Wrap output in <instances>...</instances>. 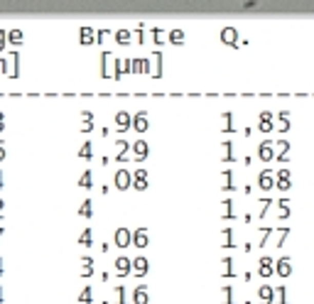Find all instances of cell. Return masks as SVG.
Returning a JSON list of instances; mask_svg holds the SVG:
<instances>
[{
	"label": "cell",
	"mask_w": 314,
	"mask_h": 304,
	"mask_svg": "<svg viewBox=\"0 0 314 304\" xmlns=\"http://www.w3.org/2000/svg\"><path fill=\"white\" fill-rule=\"evenodd\" d=\"M256 128H258V133H263V135L272 133V130H275V113L272 111H260L258 120H256Z\"/></svg>",
	"instance_id": "cell-1"
},
{
	"label": "cell",
	"mask_w": 314,
	"mask_h": 304,
	"mask_svg": "<svg viewBox=\"0 0 314 304\" xmlns=\"http://www.w3.org/2000/svg\"><path fill=\"white\" fill-rule=\"evenodd\" d=\"M219 39H221L226 47H238L241 45V32L235 30L233 25H224L221 32H219Z\"/></svg>",
	"instance_id": "cell-2"
},
{
	"label": "cell",
	"mask_w": 314,
	"mask_h": 304,
	"mask_svg": "<svg viewBox=\"0 0 314 304\" xmlns=\"http://www.w3.org/2000/svg\"><path fill=\"white\" fill-rule=\"evenodd\" d=\"M258 189L260 192H270V189H275V169H270V167H265V169H260L258 172Z\"/></svg>",
	"instance_id": "cell-3"
},
{
	"label": "cell",
	"mask_w": 314,
	"mask_h": 304,
	"mask_svg": "<svg viewBox=\"0 0 314 304\" xmlns=\"http://www.w3.org/2000/svg\"><path fill=\"white\" fill-rule=\"evenodd\" d=\"M275 189L278 192H290L292 189V172L287 167H282V169H278L275 172Z\"/></svg>",
	"instance_id": "cell-4"
},
{
	"label": "cell",
	"mask_w": 314,
	"mask_h": 304,
	"mask_svg": "<svg viewBox=\"0 0 314 304\" xmlns=\"http://www.w3.org/2000/svg\"><path fill=\"white\" fill-rule=\"evenodd\" d=\"M275 272H278V277H292L295 262H292L290 255H280V258L275 260Z\"/></svg>",
	"instance_id": "cell-5"
},
{
	"label": "cell",
	"mask_w": 314,
	"mask_h": 304,
	"mask_svg": "<svg viewBox=\"0 0 314 304\" xmlns=\"http://www.w3.org/2000/svg\"><path fill=\"white\" fill-rule=\"evenodd\" d=\"M256 152H258L260 162H272V159H275V143H272V140H260V145Z\"/></svg>",
	"instance_id": "cell-6"
},
{
	"label": "cell",
	"mask_w": 314,
	"mask_h": 304,
	"mask_svg": "<svg viewBox=\"0 0 314 304\" xmlns=\"http://www.w3.org/2000/svg\"><path fill=\"white\" fill-rule=\"evenodd\" d=\"M272 275H275V258L272 255L258 258V277H272Z\"/></svg>",
	"instance_id": "cell-7"
},
{
	"label": "cell",
	"mask_w": 314,
	"mask_h": 304,
	"mask_svg": "<svg viewBox=\"0 0 314 304\" xmlns=\"http://www.w3.org/2000/svg\"><path fill=\"white\" fill-rule=\"evenodd\" d=\"M219 189H221V192H235V189H238L233 169H224V172H221V184H219Z\"/></svg>",
	"instance_id": "cell-8"
},
{
	"label": "cell",
	"mask_w": 314,
	"mask_h": 304,
	"mask_svg": "<svg viewBox=\"0 0 314 304\" xmlns=\"http://www.w3.org/2000/svg\"><path fill=\"white\" fill-rule=\"evenodd\" d=\"M130 187H135L138 192H145L147 189V169H135L133 174H130Z\"/></svg>",
	"instance_id": "cell-9"
},
{
	"label": "cell",
	"mask_w": 314,
	"mask_h": 304,
	"mask_svg": "<svg viewBox=\"0 0 314 304\" xmlns=\"http://www.w3.org/2000/svg\"><path fill=\"white\" fill-rule=\"evenodd\" d=\"M272 299H275V292H272V285H260L258 292H256V302L258 304H272Z\"/></svg>",
	"instance_id": "cell-10"
},
{
	"label": "cell",
	"mask_w": 314,
	"mask_h": 304,
	"mask_svg": "<svg viewBox=\"0 0 314 304\" xmlns=\"http://www.w3.org/2000/svg\"><path fill=\"white\" fill-rule=\"evenodd\" d=\"M275 143V159L278 162H287V155H290V140H272Z\"/></svg>",
	"instance_id": "cell-11"
},
{
	"label": "cell",
	"mask_w": 314,
	"mask_h": 304,
	"mask_svg": "<svg viewBox=\"0 0 314 304\" xmlns=\"http://www.w3.org/2000/svg\"><path fill=\"white\" fill-rule=\"evenodd\" d=\"M130 128H135L138 133H145L147 128H150V123H147V111H140V113H135V115H130Z\"/></svg>",
	"instance_id": "cell-12"
},
{
	"label": "cell",
	"mask_w": 314,
	"mask_h": 304,
	"mask_svg": "<svg viewBox=\"0 0 314 304\" xmlns=\"http://www.w3.org/2000/svg\"><path fill=\"white\" fill-rule=\"evenodd\" d=\"M292 128V120H290V111H280L275 115V130L278 133H287Z\"/></svg>",
	"instance_id": "cell-13"
},
{
	"label": "cell",
	"mask_w": 314,
	"mask_h": 304,
	"mask_svg": "<svg viewBox=\"0 0 314 304\" xmlns=\"http://www.w3.org/2000/svg\"><path fill=\"white\" fill-rule=\"evenodd\" d=\"M219 246L226 250H231L235 248V231L231 228V226H226L224 231H221V240H219Z\"/></svg>",
	"instance_id": "cell-14"
},
{
	"label": "cell",
	"mask_w": 314,
	"mask_h": 304,
	"mask_svg": "<svg viewBox=\"0 0 314 304\" xmlns=\"http://www.w3.org/2000/svg\"><path fill=\"white\" fill-rule=\"evenodd\" d=\"M165 37H167L169 45H174V47H182V45H184V39H187V34H184V30H182V27H172V30H167V32H165Z\"/></svg>",
	"instance_id": "cell-15"
},
{
	"label": "cell",
	"mask_w": 314,
	"mask_h": 304,
	"mask_svg": "<svg viewBox=\"0 0 314 304\" xmlns=\"http://www.w3.org/2000/svg\"><path fill=\"white\" fill-rule=\"evenodd\" d=\"M130 243L138 246V248H147L150 238H147V228H138L135 233H130Z\"/></svg>",
	"instance_id": "cell-16"
},
{
	"label": "cell",
	"mask_w": 314,
	"mask_h": 304,
	"mask_svg": "<svg viewBox=\"0 0 314 304\" xmlns=\"http://www.w3.org/2000/svg\"><path fill=\"white\" fill-rule=\"evenodd\" d=\"M278 218H280V221H287V218H292L290 199H285V196H280V199H278Z\"/></svg>",
	"instance_id": "cell-17"
},
{
	"label": "cell",
	"mask_w": 314,
	"mask_h": 304,
	"mask_svg": "<svg viewBox=\"0 0 314 304\" xmlns=\"http://www.w3.org/2000/svg\"><path fill=\"white\" fill-rule=\"evenodd\" d=\"M150 74H152L155 79L162 76V52H160V49H155V54L150 59Z\"/></svg>",
	"instance_id": "cell-18"
},
{
	"label": "cell",
	"mask_w": 314,
	"mask_h": 304,
	"mask_svg": "<svg viewBox=\"0 0 314 304\" xmlns=\"http://www.w3.org/2000/svg\"><path fill=\"white\" fill-rule=\"evenodd\" d=\"M147 268H150V265H147V258H143V255H138V258L130 260V270L138 272V277H145Z\"/></svg>",
	"instance_id": "cell-19"
},
{
	"label": "cell",
	"mask_w": 314,
	"mask_h": 304,
	"mask_svg": "<svg viewBox=\"0 0 314 304\" xmlns=\"http://www.w3.org/2000/svg\"><path fill=\"white\" fill-rule=\"evenodd\" d=\"M221 159H224V162H235L233 140H221Z\"/></svg>",
	"instance_id": "cell-20"
},
{
	"label": "cell",
	"mask_w": 314,
	"mask_h": 304,
	"mask_svg": "<svg viewBox=\"0 0 314 304\" xmlns=\"http://www.w3.org/2000/svg\"><path fill=\"white\" fill-rule=\"evenodd\" d=\"M235 115L231 111H224L221 113V120H224V123H221V133H235V120H233Z\"/></svg>",
	"instance_id": "cell-21"
},
{
	"label": "cell",
	"mask_w": 314,
	"mask_h": 304,
	"mask_svg": "<svg viewBox=\"0 0 314 304\" xmlns=\"http://www.w3.org/2000/svg\"><path fill=\"white\" fill-rule=\"evenodd\" d=\"M115 128H118V133H125V130H130V113L118 111V115H115Z\"/></svg>",
	"instance_id": "cell-22"
},
{
	"label": "cell",
	"mask_w": 314,
	"mask_h": 304,
	"mask_svg": "<svg viewBox=\"0 0 314 304\" xmlns=\"http://www.w3.org/2000/svg\"><path fill=\"white\" fill-rule=\"evenodd\" d=\"M130 71L133 74H147L150 71V59H130Z\"/></svg>",
	"instance_id": "cell-23"
},
{
	"label": "cell",
	"mask_w": 314,
	"mask_h": 304,
	"mask_svg": "<svg viewBox=\"0 0 314 304\" xmlns=\"http://www.w3.org/2000/svg\"><path fill=\"white\" fill-rule=\"evenodd\" d=\"M150 297H147V285H138L133 290V304H147Z\"/></svg>",
	"instance_id": "cell-24"
},
{
	"label": "cell",
	"mask_w": 314,
	"mask_h": 304,
	"mask_svg": "<svg viewBox=\"0 0 314 304\" xmlns=\"http://www.w3.org/2000/svg\"><path fill=\"white\" fill-rule=\"evenodd\" d=\"M115 246L118 248H128L130 246V231L128 228H118L115 231Z\"/></svg>",
	"instance_id": "cell-25"
},
{
	"label": "cell",
	"mask_w": 314,
	"mask_h": 304,
	"mask_svg": "<svg viewBox=\"0 0 314 304\" xmlns=\"http://www.w3.org/2000/svg\"><path fill=\"white\" fill-rule=\"evenodd\" d=\"M147 152H150V147H147L145 140H135V143H133V155H135V159H145Z\"/></svg>",
	"instance_id": "cell-26"
},
{
	"label": "cell",
	"mask_w": 314,
	"mask_h": 304,
	"mask_svg": "<svg viewBox=\"0 0 314 304\" xmlns=\"http://www.w3.org/2000/svg\"><path fill=\"white\" fill-rule=\"evenodd\" d=\"M221 277H235L233 258H231V255H224V258H221Z\"/></svg>",
	"instance_id": "cell-27"
},
{
	"label": "cell",
	"mask_w": 314,
	"mask_h": 304,
	"mask_svg": "<svg viewBox=\"0 0 314 304\" xmlns=\"http://www.w3.org/2000/svg\"><path fill=\"white\" fill-rule=\"evenodd\" d=\"M221 218H224V221L235 218V214H233V199H221Z\"/></svg>",
	"instance_id": "cell-28"
},
{
	"label": "cell",
	"mask_w": 314,
	"mask_h": 304,
	"mask_svg": "<svg viewBox=\"0 0 314 304\" xmlns=\"http://www.w3.org/2000/svg\"><path fill=\"white\" fill-rule=\"evenodd\" d=\"M115 187H118V189H128V187H130V172H128V169H118V174H115Z\"/></svg>",
	"instance_id": "cell-29"
},
{
	"label": "cell",
	"mask_w": 314,
	"mask_h": 304,
	"mask_svg": "<svg viewBox=\"0 0 314 304\" xmlns=\"http://www.w3.org/2000/svg\"><path fill=\"white\" fill-rule=\"evenodd\" d=\"M272 292H275V299H272V304H290V299H287V287H285V285H278V287H272Z\"/></svg>",
	"instance_id": "cell-30"
},
{
	"label": "cell",
	"mask_w": 314,
	"mask_h": 304,
	"mask_svg": "<svg viewBox=\"0 0 314 304\" xmlns=\"http://www.w3.org/2000/svg\"><path fill=\"white\" fill-rule=\"evenodd\" d=\"M221 304H235L233 285H224V287H221Z\"/></svg>",
	"instance_id": "cell-31"
},
{
	"label": "cell",
	"mask_w": 314,
	"mask_h": 304,
	"mask_svg": "<svg viewBox=\"0 0 314 304\" xmlns=\"http://www.w3.org/2000/svg\"><path fill=\"white\" fill-rule=\"evenodd\" d=\"M272 236H278L275 238V248H282V246H285V238L290 236V228H287V226H282V228H278Z\"/></svg>",
	"instance_id": "cell-32"
},
{
	"label": "cell",
	"mask_w": 314,
	"mask_h": 304,
	"mask_svg": "<svg viewBox=\"0 0 314 304\" xmlns=\"http://www.w3.org/2000/svg\"><path fill=\"white\" fill-rule=\"evenodd\" d=\"M150 39H152L157 47L165 45V30H162V27H150Z\"/></svg>",
	"instance_id": "cell-33"
},
{
	"label": "cell",
	"mask_w": 314,
	"mask_h": 304,
	"mask_svg": "<svg viewBox=\"0 0 314 304\" xmlns=\"http://www.w3.org/2000/svg\"><path fill=\"white\" fill-rule=\"evenodd\" d=\"M115 270H118V275H128L130 272V258H115Z\"/></svg>",
	"instance_id": "cell-34"
},
{
	"label": "cell",
	"mask_w": 314,
	"mask_h": 304,
	"mask_svg": "<svg viewBox=\"0 0 314 304\" xmlns=\"http://www.w3.org/2000/svg\"><path fill=\"white\" fill-rule=\"evenodd\" d=\"M272 233H275V228H260V238H258V243H256V246H258V248H265Z\"/></svg>",
	"instance_id": "cell-35"
},
{
	"label": "cell",
	"mask_w": 314,
	"mask_h": 304,
	"mask_svg": "<svg viewBox=\"0 0 314 304\" xmlns=\"http://www.w3.org/2000/svg\"><path fill=\"white\" fill-rule=\"evenodd\" d=\"M260 209H258V218H265L270 211V206H272V199H268V196H263V199H258Z\"/></svg>",
	"instance_id": "cell-36"
},
{
	"label": "cell",
	"mask_w": 314,
	"mask_h": 304,
	"mask_svg": "<svg viewBox=\"0 0 314 304\" xmlns=\"http://www.w3.org/2000/svg\"><path fill=\"white\" fill-rule=\"evenodd\" d=\"M115 42H121V45H130V32H128V30H118V32H115Z\"/></svg>",
	"instance_id": "cell-37"
},
{
	"label": "cell",
	"mask_w": 314,
	"mask_h": 304,
	"mask_svg": "<svg viewBox=\"0 0 314 304\" xmlns=\"http://www.w3.org/2000/svg\"><path fill=\"white\" fill-rule=\"evenodd\" d=\"M115 150H118V159H125V150H128V143H125V140H118Z\"/></svg>",
	"instance_id": "cell-38"
},
{
	"label": "cell",
	"mask_w": 314,
	"mask_h": 304,
	"mask_svg": "<svg viewBox=\"0 0 314 304\" xmlns=\"http://www.w3.org/2000/svg\"><path fill=\"white\" fill-rule=\"evenodd\" d=\"M115 294H118V304H128V299H125V287H123V285H118V287H115Z\"/></svg>",
	"instance_id": "cell-39"
},
{
	"label": "cell",
	"mask_w": 314,
	"mask_h": 304,
	"mask_svg": "<svg viewBox=\"0 0 314 304\" xmlns=\"http://www.w3.org/2000/svg\"><path fill=\"white\" fill-rule=\"evenodd\" d=\"M135 34H138V42H145V25L138 23V27H135Z\"/></svg>",
	"instance_id": "cell-40"
},
{
	"label": "cell",
	"mask_w": 314,
	"mask_h": 304,
	"mask_svg": "<svg viewBox=\"0 0 314 304\" xmlns=\"http://www.w3.org/2000/svg\"><path fill=\"white\" fill-rule=\"evenodd\" d=\"M81 243H84V246H89V243H91V231H84V236H81Z\"/></svg>",
	"instance_id": "cell-41"
},
{
	"label": "cell",
	"mask_w": 314,
	"mask_h": 304,
	"mask_svg": "<svg viewBox=\"0 0 314 304\" xmlns=\"http://www.w3.org/2000/svg\"><path fill=\"white\" fill-rule=\"evenodd\" d=\"M81 302H91V290H89V287L81 292Z\"/></svg>",
	"instance_id": "cell-42"
},
{
	"label": "cell",
	"mask_w": 314,
	"mask_h": 304,
	"mask_svg": "<svg viewBox=\"0 0 314 304\" xmlns=\"http://www.w3.org/2000/svg\"><path fill=\"white\" fill-rule=\"evenodd\" d=\"M81 184H84V187H91V172H86V174L81 177Z\"/></svg>",
	"instance_id": "cell-43"
},
{
	"label": "cell",
	"mask_w": 314,
	"mask_h": 304,
	"mask_svg": "<svg viewBox=\"0 0 314 304\" xmlns=\"http://www.w3.org/2000/svg\"><path fill=\"white\" fill-rule=\"evenodd\" d=\"M81 37H84V42L89 45V42H91V30H84V32H81Z\"/></svg>",
	"instance_id": "cell-44"
},
{
	"label": "cell",
	"mask_w": 314,
	"mask_h": 304,
	"mask_svg": "<svg viewBox=\"0 0 314 304\" xmlns=\"http://www.w3.org/2000/svg\"><path fill=\"white\" fill-rule=\"evenodd\" d=\"M81 155H84V157H89V155H91V145H84V150H81Z\"/></svg>",
	"instance_id": "cell-45"
},
{
	"label": "cell",
	"mask_w": 314,
	"mask_h": 304,
	"mask_svg": "<svg viewBox=\"0 0 314 304\" xmlns=\"http://www.w3.org/2000/svg\"><path fill=\"white\" fill-rule=\"evenodd\" d=\"M243 280H246V282H250V280H253V272H250V270H248V272H243Z\"/></svg>",
	"instance_id": "cell-46"
},
{
	"label": "cell",
	"mask_w": 314,
	"mask_h": 304,
	"mask_svg": "<svg viewBox=\"0 0 314 304\" xmlns=\"http://www.w3.org/2000/svg\"><path fill=\"white\" fill-rule=\"evenodd\" d=\"M253 250V243H243V253H250Z\"/></svg>",
	"instance_id": "cell-47"
}]
</instances>
